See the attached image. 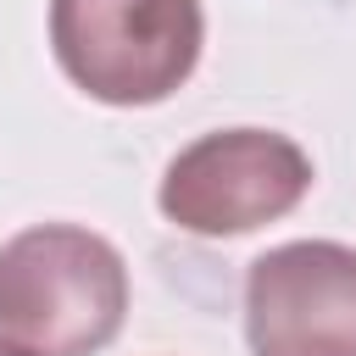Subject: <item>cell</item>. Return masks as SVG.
Wrapping results in <instances>:
<instances>
[{
	"mask_svg": "<svg viewBox=\"0 0 356 356\" xmlns=\"http://www.w3.org/2000/svg\"><path fill=\"white\" fill-rule=\"evenodd\" d=\"M0 356H28L22 345H11V339H0Z\"/></svg>",
	"mask_w": 356,
	"mask_h": 356,
	"instance_id": "5b68a950",
	"label": "cell"
},
{
	"mask_svg": "<svg viewBox=\"0 0 356 356\" xmlns=\"http://www.w3.org/2000/svg\"><path fill=\"white\" fill-rule=\"evenodd\" d=\"M206 50L200 0H50V56L100 106H161Z\"/></svg>",
	"mask_w": 356,
	"mask_h": 356,
	"instance_id": "7a4b0ae2",
	"label": "cell"
},
{
	"mask_svg": "<svg viewBox=\"0 0 356 356\" xmlns=\"http://www.w3.org/2000/svg\"><path fill=\"white\" fill-rule=\"evenodd\" d=\"M250 356H356V245L289 239L245 267Z\"/></svg>",
	"mask_w": 356,
	"mask_h": 356,
	"instance_id": "277c9868",
	"label": "cell"
},
{
	"mask_svg": "<svg viewBox=\"0 0 356 356\" xmlns=\"http://www.w3.org/2000/svg\"><path fill=\"white\" fill-rule=\"evenodd\" d=\"M312 156L278 128H217L189 139L156 189L172 228L195 239H234L289 217L312 189Z\"/></svg>",
	"mask_w": 356,
	"mask_h": 356,
	"instance_id": "3957f363",
	"label": "cell"
},
{
	"mask_svg": "<svg viewBox=\"0 0 356 356\" xmlns=\"http://www.w3.org/2000/svg\"><path fill=\"white\" fill-rule=\"evenodd\" d=\"M128 317L122 250L78 222H33L0 245V339L28 356H100Z\"/></svg>",
	"mask_w": 356,
	"mask_h": 356,
	"instance_id": "6da1fadb",
	"label": "cell"
}]
</instances>
